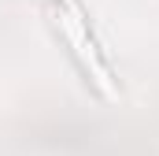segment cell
<instances>
[{"label":"cell","mask_w":159,"mask_h":156,"mask_svg":"<svg viewBox=\"0 0 159 156\" xmlns=\"http://www.w3.org/2000/svg\"><path fill=\"white\" fill-rule=\"evenodd\" d=\"M56 26H59V34L67 37L70 52L78 56L81 71L93 78V85H96L107 100H115V97H119V85H115L111 71H107V63H104V56H100L93 34H89V22H85V7H81V0H56Z\"/></svg>","instance_id":"cell-1"}]
</instances>
